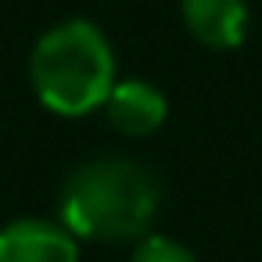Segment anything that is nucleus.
Listing matches in <instances>:
<instances>
[{"label":"nucleus","instance_id":"nucleus-4","mask_svg":"<svg viewBox=\"0 0 262 262\" xmlns=\"http://www.w3.org/2000/svg\"><path fill=\"white\" fill-rule=\"evenodd\" d=\"M180 11L190 36L212 51H233L248 33L244 0H180Z\"/></svg>","mask_w":262,"mask_h":262},{"label":"nucleus","instance_id":"nucleus-6","mask_svg":"<svg viewBox=\"0 0 262 262\" xmlns=\"http://www.w3.org/2000/svg\"><path fill=\"white\" fill-rule=\"evenodd\" d=\"M133 262H198L194 251L172 237H162V233H144L137 251H133Z\"/></svg>","mask_w":262,"mask_h":262},{"label":"nucleus","instance_id":"nucleus-5","mask_svg":"<svg viewBox=\"0 0 262 262\" xmlns=\"http://www.w3.org/2000/svg\"><path fill=\"white\" fill-rule=\"evenodd\" d=\"M104 112H108V119H112V126L119 133L147 137L165 122L169 104H165L158 86H151L144 79H122V83L112 86V94L104 101Z\"/></svg>","mask_w":262,"mask_h":262},{"label":"nucleus","instance_id":"nucleus-2","mask_svg":"<svg viewBox=\"0 0 262 262\" xmlns=\"http://www.w3.org/2000/svg\"><path fill=\"white\" fill-rule=\"evenodd\" d=\"M29 79L43 108L58 115H90L115 86V54L94 22L72 18L36 40Z\"/></svg>","mask_w":262,"mask_h":262},{"label":"nucleus","instance_id":"nucleus-1","mask_svg":"<svg viewBox=\"0 0 262 262\" xmlns=\"http://www.w3.org/2000/svg\"><path fill=\"white\" fill-rule=\"evenodd\" d=\"M162 201L158 176L133 158L83 162L61 187V223L90 241H137Z\"/></svg>","mask_w":262,"mask_h":262},{"label":"nucleus","instance_id":"nucleus-3","mask_svg":"<svg viewBox=\"0 0 262 262\" xmlns=\"http://www.w3.org/2000/svg\"><path fill=\"white\" fill-rule=\"evenodd\" d=\"M0 262H79V244L65 223L15 219L0 230Z\"/></svg>","mask_w":262,"mask_h":262}]
</instances>
